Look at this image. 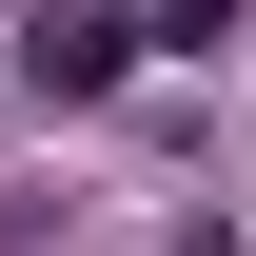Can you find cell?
I'll return each mask as SVG.
<instances>
[{
	"label": "cell",
	"mask_w": 256,
	"mask_h": 256,
	"mask_svg": "<svg viewBox=\"0 0 256 256\" xmlns=\"http://www.w3.org/2000/svg\"><path fill=\"white\" fill-rule=\"evenodd\" d=\"M118 60H138V20H98V0H60V20L20 40V79H40V98H118Z\"/></svg>",
	"instance_id": "obj_1"
}]
</instances>
